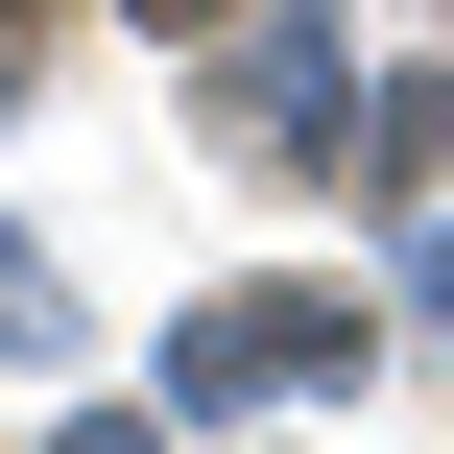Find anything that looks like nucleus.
<instances>
[{
    "mask_svg": "<svg viewBox=\"0 0 454 454\" xmlns=\"http://www.w3.org/2000/svg\"><path fill=\"white\" fill-rule=\"evenodd\" d=\"M359 287H239V311H192V359H168V407H311V383H359Z\"/></svg>",
    "mask_w": 454,
    "mask_h": 454,
    "instance_id": "obj_1",
    "label": "nucleus"
},
{
    "mask_svg": "<svg viewBox=\"0 0 454 454\" xmlns=\"http://www.w3.org/2000/svg\"><path fill=\"white\" fill-rule=\"evenodd\" d=\"M144 24H263V0H144Z\"/></svg>",
    "mask_w": 454,
    "mask_h": 454,
    "instance_id": "obj_2",
    "label": "nucleus"
},
{
    "mask_svg": "<svg viewBox=\"0 0 454 454\" xmlns=\"http://www.w3.org/2000/svg\"><path fill=\"white\" fill-rule=\"evenodd\" d=\"M72 454H168V431H72Z\"/></svg>",
    "mask_w": 454,
    "mask_h": 454,
    "instance_id": "obj_3",
    "label": "nucleus"
}]
</instances>
